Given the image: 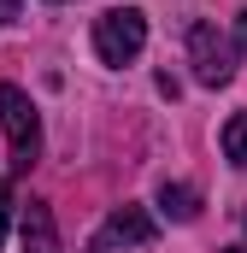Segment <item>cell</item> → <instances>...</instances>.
Returning <instances> with one entry per match:
<instances>
[{"mask_svg":"<svg viewBox=\"0 0 247 253\" xmlns=\"http://www.w3.org/2000/svg\"><path fill=\"white\" fill-rule=\"evenodd\" d=\"M224 159L230 165H247V112H236L224 124Z\"/></svg>","mask_w":247,"mask_h":253,"instance_id":"cell-7","label":"cell"},{"mask_svg":"<svg viewBox=\"0 0 247 253\" xmlns=\"http://www.w3.org/2000/svg\"><path fill=\"white\" fill-rule=\"evenodd\" d=\"M141 47H147V18L135 6H112V12L94 18V53H100V65H129Z\"/></svg>","mask_w":247,"mask_h":253,"instance_id":"cell-1","label":"cell"},{"mask_svg":"<svg viewBox=\"0 0 247 253\" xmlns=\"http://www.w3.org/2000/svg\"><path fill=\"white\" fill-rule=\"evenodd\" d=\"M159 212L177 218V224H194V218H200V194L188 189V183H165V189H159Z\"/></svg>","mask_w":247,"mask_h":253,"instance_id":"cell-6","label":"cell"},{"mask_svg":"<svg viewBox=\"0 0 247 253\" xmlns=\"http://www.w3.org/2000/svg\"><path fill=\"white\" fill-rule=\"evenodd\" d=\"M224 253H247V248H224Z\"/></svg>","mask_w":247,"mask_h":253,"instance_id":"cell-11","label":"cell"},{"mask_svg":"<svg viewBox=\"0 0 247 253\" xmlns=\"http://www.w3.org/2000/svg\"><path fill=\"white\" fill-rule=\"evenodd\" d=\"M24 253H59V236H53V212L41 200L24 206Z\"/></svg>","mask_w":247,"mask_h":253,"instance_id":"cell-5","label":"cell"},{"mask_svg":"<svg viewBox=\"0 0 247 253\" xmlns=\"http://www.w3.org/2000/svg\"><path fill=\"white\" fill-rule=\"evenodd\" d=\"M18 18V0H0V24H12Z\"/></svg>","mask_w":247,"mask_h":253,"instance_id":"cell-10","label":"cell"},{"mask_svg":"<svg viewBox=\"0 0 247 253\" xmlns=\"http://www.w3.org/2000/svg\"><path fill=\"white\" fill-rule=\"evenodd\" d=\"M236 47L247 53V12H236Z\"/></svg>","mask_w":247,"mask_h":253,"instance_id":"cell-9","label":"cell"},{"mask_svg":"<svg viewBox=\"0 0 247 253\" xmlns=\"http://www.w3.org/2000/svg\"><path fill=\"white\" fill-rule=\"evenodd\" d=\"M0 124H6V141H12V165L30 171L36 153H41V118H36V106L18 83H0Z\"/></svg>","mask_w":247,"mask_h":253,"instance_id":"cell-2","label":"cell"},{"mask_svg":"<svg viewBox=\"0 0 247 253\" xmlns=\"http://www.w3.org/2000/svg\"><path fill=\"white\" fill-rule=\"evenodd\" d=\"M188 59H194V77H200L206 88H224V83L236 77V53H230V42L218 36V24H188Z\"/></svg>","mask_w":247,"mask_h":253,"instance_id":"cell-3","label":"cell"},{"mask_svg":"<svg viewBox=\"0 0 247 253\" xmlns=\"http://www.w3.org/2000/svg\"><path fill=\"white\" fill-rule=\"evenodd\" d=\"M100 242H106V248H118V242H135V248H141V242H153V218H147L141 206H118V212L106 218Z\"/></svg>","mask_w":247,"mask_h":253,"instance_id":"cell-4","label":"cell"},{"mask_svg":"<svg viewBox=\"0 0 247 253\" xmlns=\"http://www.w3.org/2000/svg\"><path fill=\"white\" fill-rule=\"evenodd\" d=\"M6 230H12V183L0 177V242H6Z\"/></svg>","mask_w":247,"mask_h":253,"instance_id":"cell-8","label":"cell"}]
</instances>
